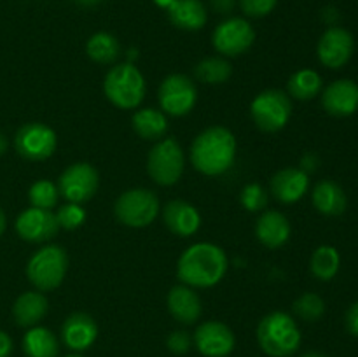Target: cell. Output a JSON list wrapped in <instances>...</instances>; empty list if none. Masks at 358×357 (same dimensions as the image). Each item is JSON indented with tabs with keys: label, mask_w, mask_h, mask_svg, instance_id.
<instances>
[{
	"label": "cell",
	"mask_w": 358,
	"mask_h": 357,
	"mask_svg": "<svg viewBox=\"0 0 358 357\" xmlns=\"http://www.w3.org/2000/svg\"><path fill=\"white\" fill-rule=\"evenodd\" d=\"M227 272V255L219 245L198 241L182 252L177 265V275L192 289L213 287Z\"/></svg>",
	"instance_id": "6da1fadb"
},
{
	"label": "cell",
	"mask_w": 358,
	"mask_h": 357,
	"mask_svg": "<svg viewBox=\"0 0 358 357\" xmlns=\"http://www.w3.org/2000/svg\"><path fill=\"white\" fill-rule=\"evenodd\" d=\"M236 158V139L224 126H210L191 146V161L201 174L215 177L231 168Z\"/></svg>",
	"instance_id": "7a4b0ae2"
},
{
	"label": "cell",
	"mask_w": 358,
	"mask_h": 357,
	"mask_svg": "<svg viewBox=\"0 0 358 357\" xmlns=\"http://www.w3.org/2000/svg\"><path fill=\"white\" fill-rule=\"evenodd\" d=\"M257 340L268 356L289 357L299 349L301 331L289 314L273 312L259 322Z\"/></svg>",
	"instance_id": "3957f363"
},
{
	"label": "cell",
	"mask_w": 358,
	"mask_h": 357,
	"mask_svg": "<svg viewBox=\"0 0 358 357\" xmlns=\"http://www.w3.org/2000/svg\"><path fill=\"white\" fill-rule=\"evenodd\" d=\"M108 100L119 108H136L145 98V79L133 63H122L108 70L103 80Z\"/></svg>",
	"instance_id": "277c9868"
},
{
	"label": "cell",
	"mask_w": 358,
	"mask_h": 357,
	"mask_svg": "<svg viewBox=\"0 0 358 357\" xmlns=\"http://www.w3.org/2000/svg\"><path fill=\"white\" fill-rule=\"evenodd\" d=\"M69 258L59 245H45L38 248L27 265V276L37 290H52L63 282Z\"/></svg>",
	"instance_id": "5b68a950"
},
{
	"label": "cell",
	"mask_w": 358,
	"mask_h": 357,
	"mask_svg": "<svg viewBox=\"0 0 358 357\" xmlns=\"http://www.w3.org/2000/svg\"><path fill=\"white\" fill-rule=\"evenodd\" d=\"M119 223L129 227H143L154 223L159 214V200L149 189H129L122 192L114 205Z\"/></svg>",
	"instance_id": "8992f818"
},
{
	"label": "cell",
	"mask_w": 358,
	"mask_h": 357,
	"mask_svg": "<svg viewBox=\"0 0 358 357\" xmlns=\"http://www.w3.org/2000/svg\"><path fill=\"white\" fill-rule=\"evenodd\" d=\"M184 167V150L173 139L159 140L147 156V172L159 186H173L178 182Z\"/></svg>",
	"instance_id": "52a82bcc"
},
{
	"label": "cell",
	"mask_w": 358,
	"mask_h": 357,
	"mask_svg": "<svg viewBox=\"0 0 358 357\" xmlns=\"http://www.w3.org/2000/svg\"><path fill=\"white\" fill-rule=\"evenodd\" d=\"M250 114L262 132H278L289 122L292 104L289 94L280 90H266L252 100Z\"/></svg>",
	"instance_id": "ba28073f"
},
{
	"label": "cell",
	"mask_w": 358,
	"mask_h": 357,
	"mask_svg": "<svg viewBox=\"0 0 358 357\" xmlns=\"http://www.w3.org/2000/svg\"><path fill=\"white\" fill-rule=\"evenodd\" d=\"M159 105L164 114L185 115L194 108L198 91L194 83L184 74H171L159 86Z\"/></svg>",
	"instance_id": "9c48e42d"
},
{
	"label": "cell",
	"mask_w": 358,
	"mask_h": 357,
	"mask_svg": "<svg viewBox=\"0 0 358 357\" xmlns=\"http://www.w3.org/2000/svg\"><path fill=\"white\" fill-rule=\"evenodd\" d=\"M213 48L224 56H240L250 49L255 41L252 24L243 18H229L217 24L213 31Z\"/></svg>",
	"instance_id": "30bf717a"
},
{
	"label": "cell",
	"mask_w": 358,
	"mask_h": 357,
	"mask_svg": "<svg viewBox=\"0 0 358 357\" xmlns=\"http://www.w3.org/2000/svg\"><path fill=\"white\" fill-rule=\"evenodd\" d=\"M16 150L30 161H44L56 149V133L44 122H28L16 133Z\"/></svg>",
	"instance_id": "8fae6325"
},
{
	"label": "cell",
	"mask_w": 358,
	"mask_h": 357,
	"mask_svg": "<svg viewBox=\"0 0 358 357\" xmlns=\"http://www.w3.org/2000/svg\"><path fill=\"white\" fill-rule=\"evenodd\" d=\"M98 189V172L90 163H73L62 174L58 182L59 195L70 203H84L94 196Z\"/></svg>",
	"instance_id": "7c38bea8"
},
{
	"label": "cell",
	"mask_w": 358,
	"mask_h": 357,
	"mask_svg": "<svg viewBox=\"0 0 358 357\" xmlns=\"http://www.w3.org/2000/svg\"><path fill=\"white\" fill-rule=\"evenodd\" d=\"M353 37L348 30L331 27L318 41V58L329 69H341L353 55Z\"/></svg>",
	"instance_id": "4fadbf2b"
},
{
	"label": "cell",
	"mask_w": 358,
	"mask_h": 357,
	"mask_svg": "<svg viewBox=\"0 0 358 357\" xmlns=\"http://www.w3.org/2000/svg\"><path fill=\"white\" fill-rule=\"evenodd\" d=\"M58 220L51 210L30 206V209L23 210L16 219L17 234L23 240L34 241V244L51 240L58 233Z\"/></svg>",
	"instance_id": "5bb4252c"
},
{
	"label": "cell",
	"mask_w": 358,
	"mask_h": 357,
	"mask_svg": "<svg viewBox=\"0 0 358 357\" xmlns=\"http://www.w3.org/2000/svg\"><path fill=\"white\" fill-rule=\"evenodd\" d=\"M194 343L199 352L206 357H226L233 352L234 340L233 331L219 321L203 322L194 332Z\"/></svg>",
	"instance_id": "9a60e30c"
},
{
	"label": "cell",
	"mask_w": 358,
	"mask_h": 357,
	"mask_svg": "<svg viewBox=\"0 0 358 357\" xmlns=\"http://www.w3.org/2000/svg\"><path fill=\"white\" fill-rule=\"evenodd\" d=\"M322 105L336 118H348L358 111V84L350 79H339L329 84L322 94Z\"/></svg>",
	"instance_id": "2e32d148"
},
{
	"label": "cell",
	"mask_w": 358,
	"mask_h": 357,
	"mask_svg": "<svg viewBox=\"0 0 358 357\" xmlns=\"http://www.w3.org/2000/svg\"><path fill=\"white\" fill-rule=\"evenodd\" d=\"M164 224L171 233L178 237H191L201 226V216L192 203L184 200H173L168 202L163 212Z\"/></svg>",
	"instance_id": "e0dca14e"
},
{
	"label": "cell",
	"mask_w": 358,
	"mask_h": 357,
	"mask_svg": "<svg viewBox=\"0 0 358 357\" xmlns=\"http://www.w3.org/2000/svg\"><path fill=\"white\" fill-rule=\"evenodd\" d=\"M98 335L96 322L91 315L83 314V312H77L72 314L65 322H63L62 328V338L65 342V345L69 349L77 350H86L90 349L94 343Z\"/></svg>",
	"instance_id": "ac0fdd59"
},
{
	"label": "cell",
	"mask_w": 358,
	"mask_h": 357,
	"mask_svg": "<svg viewBox=\"0 0 358 357\" xmlns=\"http://www.w3.org/2000/svg\"><path fill=\"white\" fill-rule=\"evenodd\" d=\"M310 188L308 174L301 168H283L271 178V192L282 203H296Z\"/></svg>",
	"instance_id": "d6986e66"
},
{
	"label": "cell",
	"mask_w": 358,
	"mask_h": 357,
	"mask_svg": "<svg viewBox=\"0 0 358 357\" xmlns=\"http://www.w3.org/2000/svg\"><path fill=\"white\" fill-rule=\"evenodd\" d=\"M257 240L268 248H280L289 241L290 223L278 210H266L255 224Z\"/></svg>",
	"instance_id": "ffe728a7"
},
{
	"label": "cell",
	"mask_w": 358,
	"mask_h": 357,
	"mask_svg": "<svg viewBox=\"0 0 358 357\" xmlns=\"http://www.w3.org/2000/svg\"><path fill=\"white\" fill-rule=\"evenodd\" d=\"M168 308L175 321L182 324H192L201 315V300L189 286H175L168 294Z\"/></svg>",
	"instance_id": "44dd1931"
},
{
	"label": "cell",
	"mask_w": 358,
	"mask_h": 357,
	"mask_svg": "<svg viewBox=\"0 0 358 357\" xmlns=\"http://www.w3.org/2000/svg\"><path fill=\"white\" fill-rule=\"evenodd\" d=\"M48 300L38 290H28L16 300L13 308L14 321L23 328H34L48 314Z\"/></svg>",
	"instance_id": "7402d4cb"
},
{
	"label": "cell",
	"mask_w": 358,
	"mask_h": 357,
	"mask_svg": "<svg viewBox=\"0 0 358 357\" xmlns=\"http://www.w3.org/2000/svg\"><path fill=\"white\" fill-rule=\"evenodd\" d=\"M166 10L171 23L182 30L194 31L206 23V7L201 0H175Z\"/></svg>",
	"instance_id": "603a6c76"
},
{
	"label": "cell",
	"mask_w": 358,
	"mask_h": 357,
	"mask_svg": "<svg viewBox=\"0 0 358 357\" xmlns=\"http://www.w3.org/2000/svg\"><path fill=\"white\" fill-rule=\"evenodd\" d=\"M313 205L324 216H339L346 210V195L334 181H322L313 189Z\"/></svg>",
	"instance_id": "cb8c5ba5"
},
{
	"label": "cell",
	"mask_w": 358,
	"mask_h": 357,
	"mask_svg": "<svg viewBox=\"0 0 358 357\" xmlns=\"http://www.w3.org/2000/svg\"><path fill=\"white\" fill-rule=\"evenodd\" d=\"M133 130L145 140H159L168 130V119L163 111L147 107L133 115Z\"/></svg>",
	"instance_id": "d4e9b609"
},
{
	"label": "cell",
	"mask_w": 358,
	"mask_h": 357,
	"mask_svg": "<svg viewBox=\"0 0 358 357\" xmlns=\"http://www.w3.org/2000/svg\"><path fill=\"white\" fill-rule=\"evenodd\" d=\"M23 350L28 357H56L58 340L48 328L34 326L23 338Z\"/></svg>",
	"instance_id": "484cf974"
},
{
	"label": "cell",
	"mask_w": 358,
	"mask_h": 357,
	"mask_svg": "<svg viewBox=\"0 0 358 357\" xmlns=\"http://www.w3.org/2000/svg\"><path fill=\"white\" fill-rule=\"evenodd\" d=\"M311 273L317 276L318 280H332L339 272V266H341V258H339V252L336 251L332 245H322L311 255Z\"/></svg>",
	"instance_id": "4316f807"
},
{
	"label": "cell",
	"mask_w": 358,
	"mask_h": 357,
	"mask_svg": "<svg viewBox=\"0 0 358 357\" xmlns=\"http://www.w3.org/2000/svg\"><path fill=\"white\" fill-rule=\"evenodd\" d=\"M287 88H289V93L297 100H311L320 93L322 77L315 70H297L296 74L290 76Z\"/></svg>",
	"instance_id": "83f0119b"
},
{
	"label": "cell",
	"mask_w": 358,
	"mask_h": 357,
	"mask_svg": "<svg viewBox=\"0 0 358 357\" xmlns=\"http://www.w3.org/2000/svg\"><path fill=\"white\" fill-rule=\"evenodd\" d=\"M87 56L96 63H112L119 56L117 38L107 31H98L91 35L86 46Z\"/></svg>",
	"instance_id": "f1b7e54d"
},
{
	"label": "cell",
	"mask_w": 358,
	"mask_h": 357,
	"mask_svg": "<svg viewBox=\"0 0 358 357\" xmlns=\"http://www.w3.org/2000/svg\"><path fill=\"white\" fill-rule=\"evenodd\" d=\"M233 74V66L227 59L220 56H210V58L201 59L196 66V77L201 83L206 84H222Z\"/></svg>",
	"instance_id": "f546056e"
},
{
	"label": "cell",
	"mask_w": 358,
	"mask_h": 357,
	"mask_svg": "<svg viewBox=\"0 0 358 357\" xmlns=\"http://www.w3.org/2000/svg\"><path fill=\"white\" fill-rule=\"evenodd\" d=\"M58 186L52 184L51 181H37L30 188V192H28L31 206L44 210H52V206L58 202Z\"/></svg>",
	"instance_id": "4dcf8cb0"
},
{
	"label": "cell",
	"mask_w": 358,
	"mask_h": 357,
	"mask_svg": "<svg viewBox=\"0 0 358 357\" xmlns=\"http://www.w3.org/2000/svg\"><path fill=\"white\" fill-rule=\"evenodd\" d=\"M294 312L297 317H301L306 322H315L318 318L324 317L325 314V303L318 294L306 293L301 298H297L294 303Z\"/></svg>",
	"instance_id": "1f68e13d"
},
{
	"label": "cell",
	"mask_w": 358,
	"mask_h": 357,
	"mask_svg": "<svg viewBox=\"0 0 358 357\" xmlns=\"http://www.w3.org/2000/svg\"><path fill=\"white\" fill-rule=\"evenodd\" d=\"M55 216L59 227H63V230H77V227L83 226L84 220H86V210H84L79 203L69 202L63 206H59L58 212H56Z\"/></svg>",
	"instance_id": "d6a6232c"
},
{
	"label": "cell",
	"mask_w": 358,
	"mask_h": 357,
	"mask_svg": "<svg viewBox=\"0 0 358 357\" xmlns=\"http://www.w3.org/2000/svg\"><path fill=\"white\" fill-rule=\"evenodd\" d=\"M268 203V195H266L264 189L259 184H248L245 186L243 191H241V205L245 206L250 212H257L262 210Z\"/></svg>",
	"instance_id": "836d02e7"
},
{
	"label": "cell",
	"mask_w": 358,
	"mask_h": 357,
	"mask_svg": "<svg viewBox=\"0 0 358 357\" xmlns=\"http://www.w3.org/2000/svg\"><path fill=\"white\" fill-rule=\"evenodd\" d=\"M278 0H240L241 10L250 18L268 16L276 7Z\"/></svg>",
	"instance_id": "e575fe53"
},
{
	"label": "cell",
	"mask_w": 358,
	"mask_h": 357,
	"mask_svg": "<svg viewBox=\"0 0 358 357\" xmlns=\"http://www.w3.org/2000/svg\"><path fill=\"white\" fill-rule=\"evenodd\" d=\"M192 345V338L187 331H173L168 336V349L173 354H185Z\"/></svg>",
	"instance_id": "d590c367"
},
{
	"label": "cell",
	"mask_w": 358,
	"mask_h": 357,
	"mask_svg": "<svg viewBox=\"0 0 358 357\" xmlns=\"http://www.w3.org/2000/svg\"><path fill=\"white\" fill-rule=\"evenodd\" d=\"M345 321H346V329L350 331V335L357 336L358 338V301H355V303L348 308Z\"/></svg>",
	"instance_id": "8d00e7d4"
},
{
	"label": "cell",
	"mask_w": 358,
	"mask_h": 357,
	"mask_svg": "<svg viewBox=\"0 0 358 357\" xmlns=\"http://www.w3.org/2000/svg\"><path fill=\"white\" fill-rule=\"evenodd\" d=\"M210 4H212V7L215 13L227 14L234 9V4H236V0H210Z\"/></svg>",
	"instance_id": "74e56055"
},
{
	"label": "cell",
	"mask_w": 358,
	"mask_h": 357,
	"mask_svg": "<svg viewBox=\"0 0 358 357\" xmlns=\"http://www.w3.org/2000/svg\"><path fill=\"white\" fill-rule=\"evenodd\" d=\"M10 350H13V342H10L9 335L0 331V357H9Z\"/></svg>",
	"instance_id": "f35d334b"
},
{
	"label": "cell",
	"mask_w": 358,
	"mask_h": 357,
	"mask_svg": "<svg viewBox=\"0 0 358 357\" xmlns=\"http://www.w3.org/2000/svg\"><path fill=\"white\" fill-rule=\"evenodd\" d=\"M6 226H7L6 214H3V210L0 209V237H2V234H3V231H6Z\"/></svg>",
	"instance_id": "ab89813d"
},
{
	"label": "cell",
	"mask_w": 358,
	"mask_h": 357,
	"mask_svg": "<svg viewBox=\"0 0 358 357\" xmlns=\"http://www.w3.org/2000/svg\"><path fill=\"white\" fill-rule=\"evenodd\" d=\"M77 4H80V6H86V7H91V6H96L100 0H76Z\"/></svg>",
	"instance_id": "60d3db41"
},
{
	"label": "cell",
	"mask_w": 358,
	"mask_h": 357,
	"mask_svg": "<svg viewBox=\"0 0 358 357\" xmlns=\"http://www.w3.org/2000/svg\"><path fill=\"white\" fill-rule=\"evenodd\" d=\"M6 149H7V140H6V136H3L2 133H0V156H2V154L6 153Z\"/></svg>",
	"instance_id": "b9f144b4"
},
{
	"label": "cell",
	"mask_w": 358,
	"mask_h": 357,
	"mask_svg": "<svg viewBox=\"0 0 358 357\" xmlns=\"http://www.w3.org/2000/svg\"><path fill=\"white\" fill-rule=\"evenodd\" d=\"M154 2H156L159 7H164V9H168V7H170L171 4L175 2V0H154Z\"/></svg>",
	"instance_id": "7bdbcfd3"
},
{
	"label": "cell",
	"mask_w": 358,
	"mask_h": 357,
	"mask_svg": "<svg viewBox=\"0 0 358 357\" xmlns=\"http://www.w3.org/2000/svg\"><path fill=\"white\" fill-rule=\"evenodd\" d=\"M303 357H327V356H324V354H318V352H308V354H304Z\"/></svg>",
	"instance_id": "ee69618b"
},
{
	"label": "cell",
	"mask_w": 358,
	"mask_h": 357,
	"mask_svg": "<svg viewBox=\"0 0 358 357\" xmlns=\"http://www.w3.org/2000/svg\"><path fill=\"white\" fill-rule=\"evenodd\" d=\"M66 357H83V356H77V354H72V356H66Z\"/></svg>",
	"instance_id": "f6af8a7d"
}]
</instances>
